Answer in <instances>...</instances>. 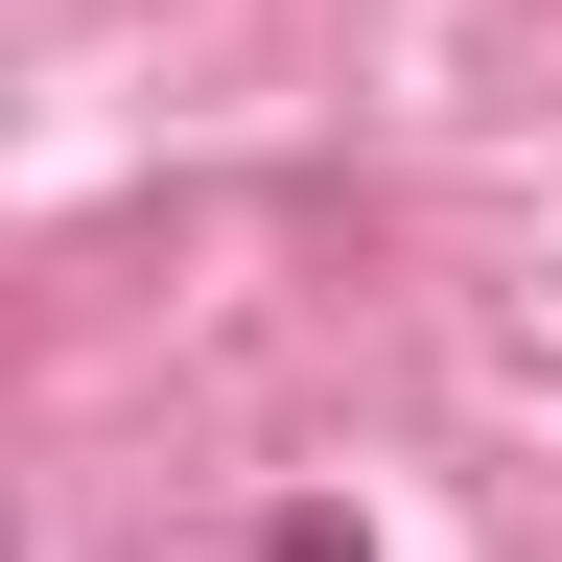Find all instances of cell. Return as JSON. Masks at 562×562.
Instances as JSON below:
<instances>
[{
    "label": "cell",
    "instance_id": "obj_1",
    "mask_svg": "<svg viewBox=\"0 0 562 562\" xmlns=\"http://www.w3.org/2000/svg\"><path fill=\"white\" fill-rule=\"evenodd\" d=\"M258 562H375V539H351V516H328V492H305V516H281V539H258Z\"/></svg>",
    "mask_w": 562,
    "mask_h": 562
}]
</instances>
